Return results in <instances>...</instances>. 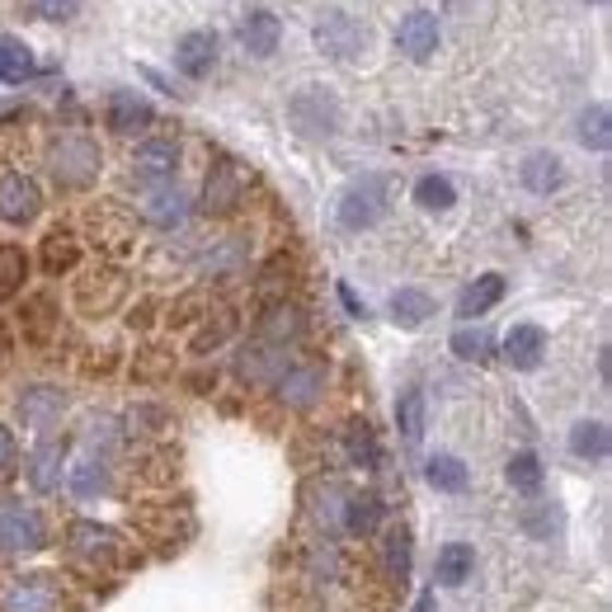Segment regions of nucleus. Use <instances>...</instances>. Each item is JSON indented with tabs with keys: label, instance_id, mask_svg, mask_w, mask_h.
<instances>
[{
	"label": "nucleus",
	"instance_id": "obj_1",
	"mask_svg": "<svg viewBox=\"0 0 612 612\" xmlns=\"http://www.w3.org/2000/svg\"><path fill=\"white\" fill-rule=\"evenodd\" d=\"M42 165H48L57 189L80 193V189H90V184L99 179V170H104V151H99V141L90 133H57L48 141V151H42Z\"/></svg>",
	"mask_w": 612,
	"mask_h": 612
},
{
	"label": "nucleus",
	"instance_id": "obj_2",
	"mask_svg": "<svg viewBox=\"0 0 612 612\" xmlns=\"http://www.w3.org/2000/svg\"><path fill=\"white\" fill-rule=\"evenodd\" d=\"M66 551L76 565H90V571H123L127 561H133V547H127V537L118 528H109V523L99 519H76L66 528Z\"/></svg>",
	"mask_w": 612,
	"mask_h": 612
},
{
	"label": "nucleus",
	"instance_id": "obj_3",
	"mask_svg": "<svg viewBox=\"0 0 612 612\" xmlns=\"http://www.w3.org/2000/svg\"><path fill=\"white\" fill-rule=\"evenodd\" d=\"M127 302V274L118 264H95L76 278V311L85 321H104Z\"/></svg>",
	"mask_w": 612,
	"mask_h": 612
},
{
	"label": "nucleus",
	"instance_id": "obj_4",
	"mask_svg": "<svg viewBox=\"0 0 612 612\" xmlns=\"http://www.w3.org/2000/svg\"><path fill=\"white\" fill-rule=\"evenodd\" d=\"M48 547V523L24 500H0V557H34Z\"/></svg>",
	"mask_w": 612,
	"mask_h": 612
},
{
	"label": "nucleus",
	"instance_id": "obj_5",
	"mask_svg": "<svg viewBox=\"0 0 612 612\" xmlns=\"http://www.w3.org/2000/svg\"><path fill=\"white\" fill-rule=\"evenodd\" d=\"M246 193H250L246 165L232 161V155H217V165H212L203 179V212L208 217H236V212L246 208Z\"/></svg>",
	"mask_w": 612,
	"mask_h": 612
},
{
	"label": "nucleus",
	"instance_id": "obj_6",
	"mask_svg": "<svg viewBox=\"0 0 612 612\" xmlns=\"http://www.w3.org/2000/svg\"><path fill=\"white\" fill-rule=\"evenodd\" d=\"M339 226L345 232H367V226H377L382 222V212H387V179L382 175H363V179H353L345 193H339Z\"/></svg>",
	"mask_w": 612,
	"mask_h": 612
},
{
	"label": "nucleus",
	"instance_id": "obj_7",
	"mask_svg": "<svg viewBox=\"0 0 612 612\" xmlns=\"http://www.w3.org/2000/svg\"><path fill=\"white\" fill-rule=\"evenodd\" d=\"M288 123H292L302 137H311V141L335 137V133H339V99H335L330 90H321V85H307L302 95H292Z\"/></svg>",
	"mask_w": 612,
	"mask_h": 612
},
{
	"label": "nucleus",
	"instance_id": "obj_8",
	"mask_svg": "<svg viewBox=\"0 0 612 612\" xmlns=\"http://www.w3.org/2000/svg\"><path fill=\"white\" fill-rule=\"evenodd\" d=\"M311 38H316V48L330 57V62H353V57L367 48V28L353 20L349 10H325L316 28H311Z\"/></svg>",
	"mask_w": 612,
	"mask_h": 612
},
{
	"label": "nucleus",
	"instance_id": "obj_9",
	"mask_svg": "<svg viewBox=\"0 0 612 612\" xmlns=\"http://www.w3.org/2000/svg\"><path fill=\"white\" fill-rule=\"evenodd\" d=\"M325 387H330L325 363H316V359H292L288 367H283V377L274 382V396H278V405H288V410H311L325 396Z\"/></svg>",
	"mask_w": 612,
	"mask_h": 612
},
{
	"label": "nucleus",
	"instance_id": "obj_10",
	"mask_svg": "<svg viewBox=\"0 0 612 612\" xmlns=\"http://www.w3.org/2000/svg\"><path fill=\"white\" fill-rule=\"evenodd\" d=\"M0 612H66V589L57 575H24L0 594Z\"/></svg>",
	"mask_w": 612,
	"mask_h": 612
},
{
	"label": "nucleus",
	"instance_id": "obj_11",
	"mask_svg": "<svg viewBox=\"0 0 612 612\" xmlns=\"http://www.w3.org/2000/svg\"><path fill=\"white\" fill-rule=\"evenodd\" d=\"M179 141L175 137H147L141 147L133 151V179L147 184V189H161V184H175V170H179Z\"/></svg>",
	"mask_w": 612,
	"mask_h": 612
},
{
	"label": "nucleus",
	"instance_id": "obj_12",
	"mask_svg": "<svg viewBox=\"0 0 612 612\" xmlns=\"http://www.w3.org/2000/svg\"><path fill=\"white\" fill-rule=\"evenodd\" d=\"M302 335H307V311L297 307L292 297H274V302H264L260 321H254V339L278 345V349H292Z\"/></svg>",
	"mask_w": 612,
	"mask_h": 612
},
{
	"label": "nucleus",
	"instance_id": "obj_13",
	"mask_svg": "<svg viewBox=\"0 0 612 612\" xmlns=\"http://www.w3.org/2000/svg\"><path fill=\"white\" fill-rule=\"evenodd\" d=\"M42 212V189L34 184V175L24 170H5L0 175V222L5 226H28Z\"/></svg>",
	"mask_w": 612,
	"mask_h": 612
},
{
	"label": "nucleus",
	"instance_id": "obj_14",
	"mask_svg": "<svg viewBox=\"0 0 612 612\" xmlns=\"http://www.w3.org/2000/svg\"><path fill=\"white\" fill-rule=\"evenodd\" d=\"M288 363H292L288 349L264 345V339H250V345H240V353H236V377L250 382V387H274Z\"/></svg>",
	"mask_w": 612,
	"mask_h": 612
},
{
	"label": "nucleus",
	"instance_id": "obj_15",
	"mask_svg": "<svg viewBox=\"0 0 612 612\" xmlns=\"http://www.w3.org/2000/svg\"><path fill=\"white\" fill-rule=\"evenodd\" d=\"M396 48H401L410 62H429L438 52V14L434 10H410L401 24H396Z\"/></svg>",
	"mask_w": 612,
	"mask_h": 612
},
{
	"label": "nucleus",
	"instance_id": "obj_16",
	"mask_svg": "<svg viewBox=\"0 0 612 612\" xmlns=\"http://www.w3.org/2000/svg\"><path fill=\"white\" fill-rule=\"evenodd\" d=\"M175 66L189 80L212 76V66H217V34H208V28H189V34L175 42Z\"/></svg>",
	"mask_w": 612,
	"mask_h": 612
},
{
	"label": "nucleus",
	"instance_id": "obj_17",
	"mask_svg": "<svg viewBox=\"0 0 612 612\" xmlns=\"http://www.w3.org/2000/svg\"><path fill=\"white\" fill-rule=\"evenodd\" d=\"M542 359H547V330L542 325L523 321V325H514V330L504 335V363L509 367L533 373V367H542Z\"/></svg>",
	"mask_w": 612,
	"mask_h": 612
},
{
	"label": "nucleus",
	"instance_id": "obj_18",
	"mask_svg": "<svg viewBox=\"0 0 612 612\" xmlns=\"http://www.w3.org/2000/svg\"><path fill=\"white\" fill-rule=\"evenodd\" d=\"M141 217L161 232H175V226L189 222V193L175 189V184H161V189H147L141 198Z\"/></svg>",
	"mask_w": 612,
	"mask_h": 612
},
{
	"label": "nucleus",
	"instance_id": "obj_19",
	"mask_svg": "<svg viewBox=\"0 0 612 612\" xmlns=\"http://www.w3.org/2000/svg\"><path fill=\"white\" fill-rule=\"evenodd\" d=\"M151 123H155V109L137 90H113L109 95V127L118 137H137V133H147Z\"/></svg>",
	"mask_w": 612,
	"mask_h": 612
},
{
	"label": "nucleus",
	"instance_id": "obj_20",
	"mask_svg": "<svg viewBox=\"0 0 612 612\" xmlns=\"http://www.w3.org/2000/svg\"><path fill=\"white\" fill-rule=\"evenodd\" d=\"M240 48H246L250 57H274L278 52V38H283V24L274 10H246V20H240L236 28Z\"/></svg>",
	"mask_w": 612,
	"mask_h": 612
},
{
	"label": "nucleus",
	"instance_id": "obj_21",
	"mask_svg": "<svg viewBox=\"0 0 612 612\" xmlns=\"http://www.w3.org/2000/svg\"><path fill=\"white\" fill-rule=\"evenodd\" d=\"M519 179H523V189L528 193H557L565 189V161L557 151H533V155H523V165H519Z\"/></svg>",
	"mask_w": 612,
	"mask_h": 612
},
{
	"label": "nucleus",
	"instance_id": "obj_22",
	"mask_svg": "<svg viewBox=\"0 0 612 612\" xmlns=\"http://www.w3.org/2000/svg\"><path fill=\"white\" fill-rule=\"evenodd\" d=\"M20 325H24V339H28V345H48V339L62 330V316H57V297H52V292L24 297Z\"/></svg>",
	"mask_w": 612,
	"mask_h": 612
},
{
	"label": "nucleus",
	"instance_id": "obj_23",
	"mask_svg": "<svg viewBox=\"0 0 612 612\" xmlns=\"http://www.w3.org/2000/svg\"><path fill=\"white\" fill-rule=\"evenodd\" d=\"M66 415V391L62 387H28L20 401V420L28 429H52Z\"/></svg>",
	"mask_w": 612,
	"mask_h": 612
},
{
	"label": "nucleus",
	"instance_id": "obj_24",
	"mask_svg": "<svg viewBox=\"0 0 612 612\" xmlns=\"http://www.w3.org/2000/svg\"><path fill=\"white\" fill-rule=\"evenodd\" d=\"M62 466H66V438H42L34 448V458H28V480H34V490H57L62 486Z\"/></svg>",
	"mask_w": 612,
	"mask_h": 612
},
{
	"label": "nucleus",
	"instance_id": "obj_25",
	"mask_svg": "<svg viewBox=\"0 0 612 612\" xmlns=\"http://www.w3.org/2000/svg\"><path fill=\"white\" fill-rule=\"evenodd\" d=\"M38 264H42V274L48 278H62V274H71V268L80 264V236L76 232H48L42 236V254H38Z\"/></svg>",
	"mask_w": 612,
	"mask_h": 612
},
{
	"label": "nucleus",
	"instance_id": "obj_26",
	"mask_svg": "<svg viewBox=\"0 0 612 612\" xmlns=\"http://www.w3.org/2000/svg\"><path fill=\"white\" fill-rule=\"evenodd\" d=\"M500 297H504V274H480L476 283H466V288H462V297H458V316H462V321L486 316L490 307H500Z\"/></svg>",
	"mask_w": 612,
	"mask_h": 612
},
{
	"label": "nucleus",
	"instance_id": "obj_27",
	"mask_svg": "<svg viewBox=\"0 0 612 612\" xmlns=\"http://www.w3.org/2000/svg\"><path fill=\"white\" fill-rule=\"evenodd\" d=\"M472 571H476V547L472 542H448L444 551H438V561H434V579L438 585H448V589L466 585Z\"/></svg>",
	"mask_w": 612,
	"mask_h": 612
},
{
	"label": "nucleus",
	"instance_id": "obj_28",
	"mask_svg": "<svg viewBox=\"0 0 612 612\" xmlns=\"http://www.w3.org/2000/svg\"><path fill=\"white\" fill-rule=\"evenodd\" d=\"M345 452H349L353 466H363V472H377V466H382V444H377L373 424H367V420H349V424H345Z\"/></svg>",
	"mask_w": 612,
	"mask_h": 612
},
{
	"label": "nucleus",
	"instance_id": "obj_29",
	"mask_svg": "<svg viewBox=\"0 0 612 612\" xmlns=\"http://www.w3.org/2000/svg\"><path fill=\"white\" fill-rule=\"evenodd\" d=\"M345 500L349 495L335 486V480H316V486L307 490V509H311V519L321 523V528H339L345 523Z\"/></svg>",
	"mask_w": 612,
	"mask_h": 612
},
{
	"label": "nucleus",
	"instance_id": "obj_30",
	"mask_svg": "<svg viewBox=\"0 0 612 612\" xmlns=\"http://www.w3.org/2000/svg\"><path fill=\"white\" fill-rule=\"evenodd\" d=\"M236 325H240V316H236L232 307H217V311H208L203 330L193 335V345H189V349L198 353V359H208V353H217V349L226 345V339L236 335Z\"/></svg>",
	"mask_w": 612,
	"mask_h": 612
},
{
	"label": "nucleus",
	"instance_id": "obj_31",
	"mask_svg": "<svg viewBox=\"0 0 612 612\" xmlns=\"http://www.w3.org/2000/svg\"><path fill=\"white\" fill-rule=\"evenodd\" d=\"M424 420H429V401H424L420 387H405L401 401H396V424H401V438L410 448L424 444Z\"/></svg>",
	"mask_w": 612,
	"mask_h": 612
},
{
	"label": "nucleus",
	"instance_id": "obj_32",
	"mask_svg": "<svg viewBox=\"0 0 612 612\" xmlns=\"http://www.w3.org/2000/svg\"><path fill=\"white\" fill-rule=\"evenodd\" d=\"M382 514H387V504H382V495H349L345 500V528L353 537H367V533H377L382 528Z\"/></svg>",
	"mask_w": 612,
	"mask_h": 612
},
{
	"label": "nucleus",
	"instance_id": "obj_33",
	"mask_svg": "<svg viewBox=\"0 0 612 612\" xmlns=\"http://www.w3.org/2000/svg\"><path fill=\"white\" fill-rule=\"evenodd\" d=\"M28 283V254L14 240H0V302H14Z\"/></svg>",
	"mask_w": 612,
	"mask_h": 612
},
{
	"label": "nucleus",
	"instance_id": "obj_34",
	"mask_svg": "<svg viewBox=\"0 0 612 612\" xmlns=\"http://www.w3.org/2000/svg\"><path fill=\"white\" fill-rule=\"evenodd\" d=\"M424 476H429V486L444 490V495H462L466 486H472V472H466V462L452 458V452H438V458L424 462Z\"/></svg>",
	"mask_w": 612,
	"mask_h": 612
},
{
	"label": "nucleus",
	"instance_id": "obj_35",
	"mask_svg": "<svg viewBox=\"0 0 612 612\" xmlns=\"http://www.w3.org/2000/svg\"><path fill=\"white\" fill-rule=\"evenodd\" d=\"M571 452H575V458H585V462H603L608 452H612L608 424L603 420H579L575 429H571Z\"/></svg>",
	"mask_w": 612,
	"mask_h": 612
},
{
	"label": "nucleus",
	"instance_id": "obj_36",
	"mask_svg": "<svg viewBox=\"0 0 612 612\" xmlns=\"http://www.w3.org/2000/svg\"><path fill=\"white\" fill-rule=\"evenodd\" d=\"M434 316V297L420 292V288H401L391 297V321L401 325V330H420L424 321Z\"/></svg>",
	"mask_w": 612,
	"mask_h": 612
},
{
	"label": "nucleus",
	"instance_id": "obj_37",
	"mask_svg": "<svg viewBox=\"0 0 612 612\" xmlns=\"http://www.w3.org/2000/svg\"><path fill=\"white\" fill-rule=\"evenodd\" d=\"M34 71L38 66L24 38H0V85H24Z\"/></svg>",
	"mask_w": 612,
	"mask_h": 612
},
{
	"label": "nucleus",
	"instance_id": "obj_38",
	"mask_svg": "<svg viewBox=\"0 0 612 612\" xmlns=\"http://www.w3.org/2000/svg\"><path fill=\"white\" fill-rule=\"evenodd\" d=\"M575 137H579V147H589V151H608V147H612V118H608V104H589L585 113H579Z\"/></svg>",
	"mask_w": 612,
	"mask_h": 612
},
{
	"label": "nucleus",
	"instance_id": "obj_39",
	"mask_svg": "<svg viewBox=\"0 0 612 612\" xmlns=\"http://www.w3.org/2000/svg\"><path fill=\"white\" fill-rule=\"evenodd\" d=\"M519 528L537 537V542H551V537H561V528H565V514H561V504H533L519 514Z\"/></svg>",
	"mask_w": 612,
	"mask_h": 612
},
{
	"label": "nucleus",
	"instance_id": "obj_40",
	"mask_svg": "<svg viewBox=\"0 0 612 612\" xmlns=\"http://www.w3.org/2000/svg\"><path fill=\"white\" fill-rule=\"evenodd\" d=\"M504 476H509V486H514L519 495H537V490H542V480H547L542 458H537V452H514L509 466H504Z\"/></svg>",
	"mask_w": 612,
	"mask_h": 612
},
{
	"label": "nucleus",
	"instance_id": "obj_41",
	"mask_svg": "<svg viewBox=\"0 0 612 612\" xmlns=\"http://www.w3.org/2000/svg\"><path fill=\"white\" fill-rule=\"evenodd\" d=\"M452 353H458L462 363H490L495 339H490L486 325H462V330L452 335Z\"/></svg>",
	"mask_w": 612,
	"mask_h": 612
},
{
	"label": "nucleus",
	"instance_id": "obj_42",
	"mask_svg": "<svg viewBox=\"0 0 612 612\" xmlns=\"http://www.w3.org/2000/svg\"><path fill=\"white\" fill-rule=\"evenodd\" d=\"M415 203L424 212H448L452 203H458V189H452V179L448 175H420L415 184Z\"/></svg>",
	"mask_w": 612,
	"mask_h": 612
},
{
	"label": "nucleus",
	"instance_id": "obj_43",
	"mask_svg": "<svg viewBox=\"0 0 612 612\" xmlns=\"http://www.w3.org/2000/svg\"><path fill=\"white\" fill-rule=\"evenodd\" d=\"M382 561H387V575L396 585H410V533L405 528H391L387 542H382Z\"/></svg>",
	"mask_w": 612,
	"mask_h": 612
},
{
	"label": "nucleus",
	"instance_id": "obj_44",
	"mask_svg": "<svg viewBox=\"0 0 612 612\" xmlns=\"http://www.w3.org/2000/svg\"><path fill=\"white\" fill-rule=\"evenodd\" d=\"M246 264V240L232 236V240H217L208 254H203V268L212 278H222V274H236V268Z\"/></svg>",
	"mask_w": 612,
	"mask_h": 612
},
{
	"label": "nucleus",
	"instance_id": "obj_45",
	"mask_svg": "<svg viewBox=\"0 0 612 612\" xmlns=\"http://www.w3.org/2000/svg\"><path fill=\"white\" fill-rule=\"evenodd\" d=\"M71 490L85 495V500H90V495H104L109 490V466L95 462V458L76 462V466H71Z\"/></svg>",
	"mask_w": 612,
	"mask_h": 612
},
{
	"label": "nucleus",
	"instance_id": "obj_46",
	"mask_svg": "<svg viewBox=\"0 0 612 612\" xmlns=\"http://www.w3.org/2000/svg\"><path fill=\"white\" fill-rule=\"evenodd\" d=\"M133 377L137 382H161V377H170V353L165 349H147L141 359L133 363Z\"/></svg>",
	"mask_w": 612,
	"mask_h": 612
},
{
	"label": "nucleus",
	"instance_id": "obj_47",
	"mask_svg": "<svg viewBox=\"0 0 612 612\" xmlns=\"http://www.w3.org/2000/svg\"><path fill=\"white\" fill-rule=\"evenodd\" d=\"M85 0H34V10H38V20H48V24H66V20H76Z\"/></svg>",
	"mask_w": 612,
	"mask_h": 612
},
{
	"label": "nucleus",
	"instance_id": "obj_48",
	"mask_svg": "<svg viewBox=\"0 0 612 612\" xmlns=\"http://www.w3.org/2000/svg\"><path fill=\"white\" fill-rule=\"evenodd\" d=\"M208 307V297L203 292H189V297H179L175 307H170V325H189V321H198V311Z\"/></svg>",
	"mask_w": 612,
	"mask_h": 612
},
{
	"label": "nucleus",
	"instance_id": "obj_49",
	"mask_svg": "<svg viewBox=\"0 0 612 612\" xmlns=\"http://www.w3.org/2000/svg\"><path fill=\"white\" fill-rule=\"evenodd\" d=\"M14 458H20V448H14V434L5 429V424H0V476H10Z\"/></svg>",
	"mask_w": 612,
	"mask_h": 612
},
{
	"label": "nucleus",
	"instance_id": "obj_50",
	"mask_svg": "<svg viewBox=\"0 0 612 612\" xmlns=\"http://www.w3.org/2000/svg\"><path fill=\"white\" fill-rule=\"evenodd\" d=\"M339 302L349 307V316H367V307L359 302V297H353V288H349V283H339Z\"/></svg>",
	"mask_w": 612,
	"mask_h": 612
},
{
	"label": "nucleus",
	"instance_id": "obj_51",
	"mask_svg": "<svg viewBox=\"0 0 612 612\" xmlns=\"http://www.w3.org/2000/svg\"><path fill=\"white\" fill-rule=\"evenodd\" d=\"M10 353V330H5V321H0V359Z\"/></svg>",
	"mask_w": 612,
	"mask_h": 612
},
{
	"label": "nucleus",
	"instance_id": "obj_52",
	"mask_svg": "<svg viewBox=\"0 0 612 612\" xmlns=\"http://www.w3.org/2000/svg\"><path fill=\"white\" fill-rule=\"evenodd\" d=\"M415 612H434V599H429V594L420 599V608H415Z\"/></svg>",
	"mask_w": 612,
	"mask_h": 612
},
{
	"label": "nucleus",
	"instance_id": "obj_53",
	"mask_svg": "<svg viewBox=\"0 0 612 612\" xmlns=\"http://www.w3.org/2000/svg\"><path fill=\"white\" fill-rule=\"evenodd\" d=\"M589 5H603V0H589Z\"/></svg>",
	"mask_w": 612,
	"mask_h": 612
}]
</instances>
